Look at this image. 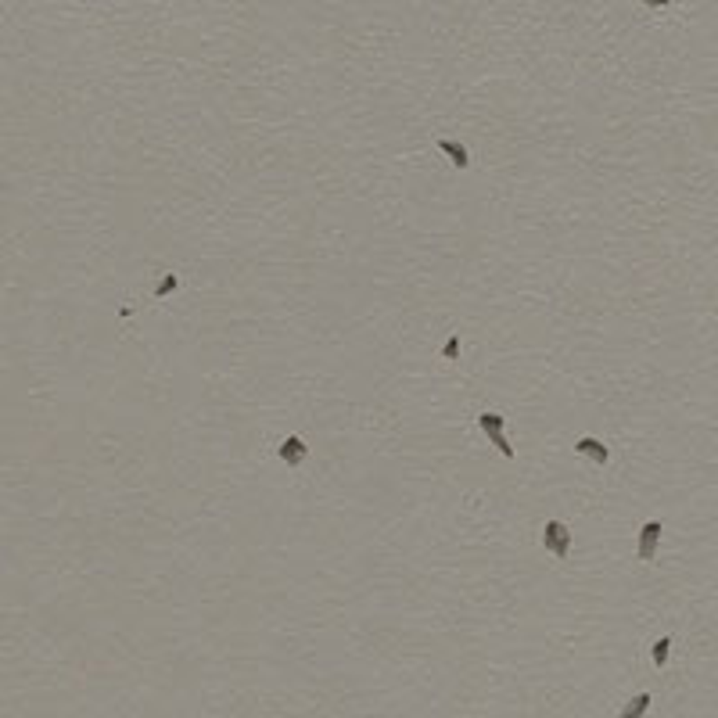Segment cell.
<instances>
[{
	"instance_id": "cell-5",
	"label": "cell",
	"mask_w": 718,
	"mask_h": 718,
	"mask_svg": "<svg viewBox=\"0 0 718 718\" xmlns=\"http://www.w3.org/2000/svg\"><path fill=\"white\" fill-rule=\"evenodd\" d=\"M575 453L585 456L589 463H597V467H607V463H611V449H607L600 438H578V442H575Z\"/></svg>"
},
{
	"instance_id": "cell-2",
	"label": "cell",
	"mask_w": 718,
	"mask_h": 718,
	"mask_svg": "<svg viewBox=\"0 0 718 718\" xmlns=\"http://www.w3.org/2000/svg\"><path fill=\"white\" fill-rule=\"evenodd\" d=\"M478 428L485 431V438L496 445V449H500L507 460H514V445H510V438H507V431H503L507 424H503V417H500V413H488V410H485V413L478 417Z\"/></svg>"
},
{
	"instance_id": "cell-7",
	"label": "cell",
	"mask_w": 718,
	"mask_h": 718,
	"mask_svg": "<svg viewBox=\"0 0 718 718\" xmlns=\"http://www.w3.org/2000/svg\"><path fill=\"white\" fill-rule=\"evenodd\" d=\"M650 704H654L650 693H636V697H632L622 711H618V718H643V715L650 711Z\"/></svg>"
},
{
	"instance_id": "cell-4",
	"label": "cell",
	"mask_w": 718,
	"mask_h": 718,
	"mask_svg": "<svg viewBox=\"0 0 718 718\" xmlns=\"http://www.w3.org/2000/svg\"><path fill=\"white\" fill-rule=\"evenodd\" d=\"M277 456L287 463V467H302L306 460H309V445L299 438V435H287L284 442H281V449H277Z\"/></svg>"
},
{
	"instance_id": "cell-10",
	"label": "cell",
	"mask_w": 718,
	"mask_h": 718,
	"mask_svg": "<svg viewBox=\"0 0 718 718\" xmlns=\"http://www.w3.org/2000/svg\"><path fill=\"white\" fill-rule=\"evenodd\" d=\"M442 359H449V363L460 359V334H449V341H445V349H442Z\"/></svg>"
},
{
	"instance_id": "cell-3",
	"label": "cell",
	"mask_w": 718,
	"mask_h": 718,
	"mask_svg": "<svg viewBox=\"0 0 718 718\" xmlns=\"http://www.w3.org/2000/svg\"><path fill=\"white\" fill-rule=\"evenodd\" d=\"M661 532H664V525L657 521V517L639 528V539H636V553H639V560H654V557H657V546H661Z\"/></svg>"
},
{
	"instance_id": "cell-1",
	"label": "cell",
	"mask_w": 718,
	"mask_h": 718,
	"mask_svg": "<svg viewBox=\"0 0 718 718\" xmlns=\"http://www.w3.org/2000/svg\"><path fill=\"white\" fill-rule=\"evenodd\" d=\"M542 546H546L553 557H567L571 553V528H567L560 517H553V521H546V528H542Z\"/></svg>"
},
{
	"instance_id": "cell-9",
	"label": "cell",
	"mask_w": 718,
	"mask_h": 718,
	"mask_svg": "<svg viewBox=\"0 0 718 718\" xmlns=\"http://www.w3.org/2000/svg\"><path fill=\"white\" fill-rule=\"evenodd\" d=\"M177 287H180V281H177V274H165V277L158 281V287H155V294H158V299H165V294H172V291H177Z\"/></svg>"
},
{
	"instance_id": "cell-6",
	"label": "cell",
	"mask_w": 718,
	"mask_h": 718,
	"mask_svg": "<svg viewBox=\"0 0 718 718\" xmlns=\"http://www.w3.org/2000/svg\"><path fill=\"white\" fill-rule=\"evenodd\" d=\"M435 147H438V151H445V155H449V158H453V165H456L460 172H463V169L470 165V155H467V147H463L460 140H453V137H438V140H435Z\"/></svg>"
},
{
	"instance_id": "cell-8",
	"label": "cell",
	"mask_w": 718,
	"mask_h": 718,
	"mask_svg": "<svg viewBox=\"0 0 718 718\" xmlns=\"http://www.w3.org/2000/svg\"><path fill=\"white\" fill-rule=\"evenodd\" d=\"M668 650H672V636L654 639V647H650V661H654V668H664V664H668Z\"/></svg>"
}]
</instances>
